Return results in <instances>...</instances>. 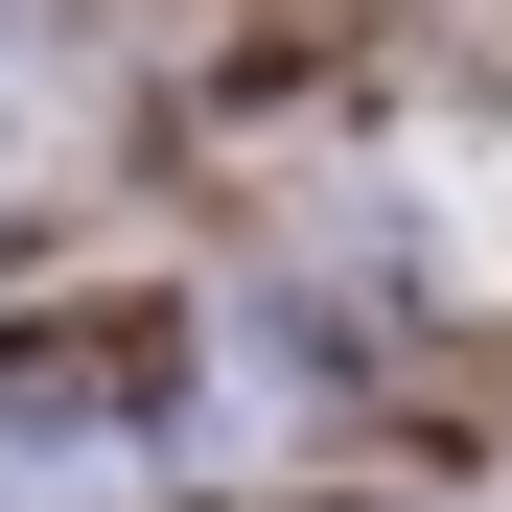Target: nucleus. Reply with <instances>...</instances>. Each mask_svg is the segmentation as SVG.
Masks as SVG:
<instances>
[]
</instances>
